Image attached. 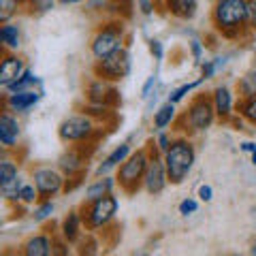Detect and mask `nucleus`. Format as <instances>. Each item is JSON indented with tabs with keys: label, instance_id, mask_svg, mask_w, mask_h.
Returning <instances> with one entry per match:
<instances>
[{
	"label": "nucleus",
	"instance_id": "obj_1",
	"mask_svg": "<svg viewBox=\"0 0 256 256\" xmlns=\"http://www.w3.org/2000/svg\"><path fill=\"white\" fill-rule=\"evenodd\" d=\"M212 26L226 38H239L248 28V0H216Z\"/></svg>",
	"mask_w": 256,
	"mask_h": 256
},
{
	"label": "nucleus",
	"instance_id": "obj_2",
	"mask_svg": "<svg viewBox=\"0 0 256 256\" xmlns=\"http://www.w3.org/2000/svg\"><path fill=\"white\" fill-rule=\"evenodd\" d=\"M164 166L166 173H169V182L173 186H180L188 180V175L192 171V166L196 162V150L194 143H192L188 137H178L173 139L171 148L164 152Z\"/></svg>",
	"mask_w": 256,
	"mask_h": 256
},
{
	"label": "nucleus",
	"instance_id": "obj_3",
	"mask_svg": "<svg viewBox=\"0 0 256 256\" xmlns=\"http://www.w3.org/2000/svg\"><path fill=\"white\" fill-rule=\"evenodd\" d=\"M150 158H152L150 150L141 148L137 152H132V154L118 166L116 180H118L120 188H122L126 194H134V192H139V188L143 186V178H146Z\"/></svg>",
	"mask_w": 256,
	"mask_h": 256
},
{
	"label": "nucleus",
	"instance_id": "obj_4",
	"mask_svg": "<svg viewBox=\"0 0 256 256\" xmlns=\"http://www.w3.org/2000/svg\"><path fill=\"white\" fill-rule=\"evenodd\" d=\"M126 41V32H124V22L122 20H111L107 24L94 32L92 41H90V52L94 56V60H102L111 56L114 52L122 50Z\"/></svg>",
	"mask_w": 256,
	"mask_h": 256
},
{
	"label": "nucleus",
	"instance_id": "obj_5",
	"mask_svg": "<svg viewBox=\"0 0 256 256\" xmlns=\"http://www.w3.org/2000/svg\"><path fill=\"white\" fill-rule=\"evenodd\" d=\"M118 210H120V201L114 194H107L96 198V201H86L79 212H82L86 230H100L114 222Z\"/></svg>",
	"mask_w": 256,
	"mask_h": 256
},
{
	"label": "nucleus",
	"instance_id": "obj_6",
	"mask_svg": "<svg viewBox=\"0 0 256 256\" xmlns=\"http://www.w3.org/2000/svg\"><path fill=\"white\" fill-rule=\"evenodd\" d=\"M216 107L212 100V94H196L194 98L190 100L188 111L182 116L184 124L190 132H205L210 130L212 124L216 122Z\"/></svg>",
	"mask_w": 256,
	"mask_h": 256
},
{
	"label": "nucleus",
	"instance_id": "obj_7",
	"mask_svg": "<svg viewBox=\"0 0 256 256\" xmlns=\"http://www.w3.org/2000/svg\"><path fill=\"white\" fill-rule=\"evenodd\" d=\"M130 68H132L130 52H128L126 47H122V50L114 52L111 56H107V58L94 62V77H100L109 84H118V82H122L124 77L130 75Z\"/></svg>",
	"mask_w": 256,
	"mask_h": 256
},
{
	"label": "nucleus",
	"instance_id": "obj_8",
	"mask_svg": "<svg viewBox=\"0 0 256 256\" xmlns=\"http://www.w3.org/2000/svg\"><path fill=\"white\" fill-rule=\"evenodd\" d=\"M96 134V122L90 114H75L62 120L58 126V137L64 143H88Z\"/></svg>",
	"mask_w": 256,
	"mask_h": 256
},
{
	"label": "nucleus",
	"instance_id": "obj_9",
	"mask_svg": "<svg viewBox=\"0 0 256 256\" xmlns=\"http://www.w3.org/2000/svg\"><path fill=\"white\" fill-rule=\"evenodd\" d=\"M32 184L36 186L41 201H45V198H54L66 190V175L52 166H36L32 171Z\"/></svg>",
	"mask_w": 256,
	"mask_h": 256
},
{
	"label": "nucleus",
	"instance_id": "obj_10",
	"mask_svg": "<svg viewBox=\"0 0 256 256\" xmlns=\"http://www.w3.org/2000/svg\"><path fill=\"white\" fill-rule=\"evenodd\" d=\"M169 184L171 182H169V173H166L164 160L158 158L156 154H152L148 171H146V178H143V188L148 190V194L158 196V194H162L164 188L169 186Z\"/></svg>",
	"mask_w": 256,
	"mask_h": 256
},
{
	"label": "nucleus",
	"instance_id": "obj_11",
	"mask_svg": "<svg viewBox=\"0 0 256 256\" xmlns=\"http://www.w3.org/2000/svg\"><path fill=\"white\" fill-rule=\"evenodd\" d=\"M88 166V156L82 148H68L64 154L58 158V169L66 175L68 180H79Z\"/></svg>",
	"mask_w": 256,
	"mask_h": 256
},
{
	"label": "nucleus",
	"instance_id": "obj_12",
	"mask_svg": "<svg viewBox=\"0 0 256 256\" xmlns=\"http://www.w3.org/2000/svg\"><path fill=\"white\" fill-rule=\"evenodd\" d=\"M43 96V90L38 88V90H22V92H11L6 94L2 102H4V109L9 111H15V114H28V111L36 105L38 100H41Z\"/></svg>",
	"mask_w": 256,
	"mask_h": 256
},
{
	"label": "nucleus",
	"instance_id": "obj_13",
	"mask_svg": "<svg viewBox=\"0 0 256 256\" xmlns=\"http://www.w3.org/2000/svg\"><path fill=\"white\" fill-rule=\"evenodd\" d=\"M20 137H22V126L18 118L13 116V111L4 109L2 116H0V146L4 150H11L18 146Z\"/></svg>",
	"mask_w": 256,
	"mask_h": 256
},
{
	"label": "nucleus",
	"instance_id": "obj_14",
	"mask_svg": "<svg viewBox=\"0 0 256 256\" xmlns=\"http://www.w3.org/2000/svg\"><path fill=\"white\" fill-rule=\"evenodd\" d=\"M24 70H26V64H24V60L20 56L13 54V52H4L2 64H0V86L6 88L13 82H18V79L24 75Z\"/></svg>",
	"mask_w": 256,
	"mask_h": 256
},
{
	"label": "nucleus",
	"instance_id": "obj_15",
	"mask_svg": "<svg viewBox=\"0 0 256 256\" xmlns=\"http://www.w3.org/2000/svg\"><path fill=\"white\" fill-rule=\"evenodd\" d=\"M212 100L216 107V116L222 122H226L235 116V100H233V90L228 86H218L212 92Z\"/></svg>",
	"mask_w": 256,
	"mask_h": 256
},
{
	"label": "nucleus",
	"instance_id": "obj_16",
	"mask_svg": "<svg viewBox=\"0 0 256 256\" xmlns=\"http://www.w3.org/2000/svg\"><path fill=\"white\" fill-rule=\"evenodd\" d=\"M86 96H88V100H90V105H111V98L118 100L116 90L111 88V84L100 77H94L92 82L86 86Z\"/></svg>",
	"mask_w": 256,
	"mask_h": 256
},
{
	"label": "nucleus",
	"instance_id": "obj_17",
	"mask_svg": "<svg viewBox=\"0 0 256 256\" xmlns=\"http://www.w3.org/2000/svg\"><path fill=\"white\" fill-rule=\"evenodd\" d=\"M130 154H132L130 143H126V141H124V143H120V146H116V148L107 154V158L102 160L98 166H96V178H98V175H109L114 169H118V166L122 164Z\"/></svg>",
	"mask_w": 256,
	"mask_h": 256
},
{
	"label": "nucleus",
	"instance_id": "obj_18",
	"mask_svg": "<svg viewBox=\"0 0 256 256\" xmlns=\"http://www.w3.org/2000/svg\"><path fill=\"white\" fill-rule=\"evenodd\" d=\"M84 218H82V212H77V210H73V212H68L66 216H64V220H62V226H60V230H62V239L66 244H75L79 237H82V233H84Z\"/></svg>",
	"mask_w": 256,
	"mask_h": 256
},
{
	"label": "nucleus",
	"instance_id": "obj_19",
	"mask_svg": "<svg viewBox=\"0 0 256 256\" xmlns=\"http://www.w3.org/2000/svg\"><path fill=\"white\" fill-rule=\"evenodd\" d=\"M198 0H164V11L175 20L188 22L196 15Z\"/></svg>",
	"mask_w": 256,
	"mask_h": 256
},
{
	"label": "nucleus",
	"instance_id": "obj_20",
	"mask_svg": "<svg viewBox=\"0 0 256 256\" xmlns=\"http://www.w3.org/2000/svg\"><path fill=\"white\" fill-rule=\"evenodd\" d=\"M22 252L26 256H50L54 254V239L50 235H34L22 246Z\"/></svg>",
	"mask_w": 256,
	"mask_h": 256
},
{
	"label": "nucleus",
	"instance_id": "obj_21",
	"mask_svg": "<svg viewBox=\"0 0 256 256\" xmlns=\"http://www.w3.org/2000/svg\"><path fill=\"white\" fill-rule=\"evenodd\" d=\"M116 186H118L116 178H111V175H98V178L86 188V201H96V198H100V196L114 194Z\"/></svg>",
	"mask_w": 256,
	"mask_h": 256
},
{
	"label": "nucleus",
	"instance_id": "obj_22",
	"mask_svg": "<svg viewBox=\"0 0 256 256\" xmlns=\"http://www.w3.org/2000/svg\"><path fill=\"white\" fill-rule=\"evenodd\" d=\"M0 43H2L4 52H18L20 50L22 30H20L18 24H11V22L2 24V28H0Z\"/></svg>",
	"mask_w": 256,
	"mask_h": 256
},
{
	"label": "nucleus",
	"instance_id": "obj_23",
	"mask_svg": "<svg viewBox=\"0 0 256 256\" xmlns=\"http://www.w3.org/2000/svg\"><path fill=\"white\" fill-rule=\"evenodd\" d=\"M175 122V102L166 100L164 105H160L154 114V130H164Z\"/></svg>",
	"mask_w": 256,
	"mask_h": 256
},
{
	"label": "nucleus",
	"instance_id": "obj_24",
	"mask_svg": "<svg viewBox=\"0 0 256 256\" xmlns=\"http://www.w3.org/2000/svg\"><path fill=\"white\" fill-rule=\"evenodd\" d=\"M237 96H239V100L256 98V68L248 70L244 77H239V82H237Z\"/></svg>",
	"mask_w": 256,
	"mask_h": 256
},
{
	"label": "nucleus",
	"instance_id": "obj_25",
	"mask_svg": "<svg viewBox=\"0 0 256 256\" xmlns=\"http://www.w3.org/2000/svg\"><path fill=\"white\" fill-rule=\"evenodd\" d=\"M34 86H41V79L34 75V70H32V68H26L18 82H13L11 86H6L4 90H6V94H11V92H22V90H32Z\"/></svg>",
	"mask_w": 256,
	"mask_h": 256
},
{
	"label": "nucleus",
	"instance_id": "obj_26",
	"mask_svg": "<svg viewBox=\"0 0 256 256\" xmlns=\"http://www.w3.org/2000/svg\"><path fill=\"white\" fill-rule=\"evenodd\" d=\"M20 175H18V164L13 162V160H2L0 162V188H6V186H11V184L18 180Z\"/></svg>",
	"mask_w": 256,
	"mask_h": 256
},
{
	"label": "nucleus",
	"instance_id": "obj_27",
	"mask_svg": "<svg viewBox=\"0 0 256 256\" xmlns=\"http://www.w3.org/2000/svg\"><path fill=\"white\" fill-rule=\"evenodd\" d=\"M237 111H239V118H242L244 122L256 126V98H244V100H239Z\"/></svg>",
	"mask_w": 256,
	"mask_h": 256
},
{
	"label": "nucleus",
	"instance_id": "obj_28",
	"mask_svg": "<svg viewBox=\"0 0 256 256\" xmlns=\"http://www.w3.org/2000/svg\"><path fill=\"white\" fill-rule=\"evenodd\" d=\"M201 84H205V79L201 77V79H196V82H190V84H184V86H180V88H175V90H171V94H169V102H182L186 96L192 92V90H196Z\"/></svg>",
	"mask_w": 256,
	"mask_h": 256
},
{
	"label": "nucleus",
	"instance_id": "obj_29",
	"mask_svg": "<svg viewBox=\"0 0 256 256\" xmlns=\"http://www.w3.org/2000/svg\"><path fill=\"white\" fill-rule=\"evenodd\" d=\"M56 212V205L52 198H45V201H41L36 207H34V212H32V218H34V222H45V220H50L52 216Z\"/></svg>",
	"mask_w": 256,
	"mask_h": 256
},
{
	"label": "nucleus",
	"instance_id": "obj_30",
	"mask_svg": "<svg viewBox=\"0 0 256 256\" xmlns=\"http://www.w3.org/2000/svg\"><path fill=\"white\" fill-rule=\"evenodd\" d=\"M22 4H24L22 0H0V22L2 24L11 22V18L20 11Z\"/></svg>",
	"mask_w": 256,
	"mask_h": 256
},
{
	"label": "nucleus",
	"instance_id": "obj_31",
	"mask_svg": "<svg viewBox=\"0 0 256 256\" xmlns=\"http://www.w3.org/2000/svg\"><path fill=\"white\" fill-rule=\"evenodd\" d=\"M22 2L32 15H43V13L54 9L56 0H22Z\"/></svg>",
	"mask_w": 256,
	"mask_h": 256
},
{
	"label": "nucleus",
	"instance_id": "obj_32",
	"mask_svg": "<svg viewBox=\"0 0 256 256\" xmlns=\"http://www.w3.org/2000/svg\"><path fill=\"white\" fill-rule=\"evenodd\" d=\"M36 198H41V196H38V190H36L34 184H24L22 190H20V203L32 205Z\"/></svg>",
	"mask_w": 256,
	"mask_h": 256
},
{
	"label": "nucleus",
	"instance_id": "obj_33",
	"mask_svg": "<svg viewBox=\"0 0 256 256\" xmlns=\"http://www.w3.org/2000/svg\"><path fill=\"white\" fill-rule=\"evenodd\" d=\"M198 212V201L196 198H184V201L180 203V214L184 216V218H188V216L196 214Z\"/></svg>",
	"mask_w": 256,
	"mask_h": 256
},
{
	"label": "nucleus",
	"instance_id": "obj_34",
	"mask_svg": "<svg viewBox=\"0 0 256 256\" xmlns=\"http://www.w3.org/2000/svg\"><path fill=\"white\" fill-rule=\"evenodd\" d=\"M171 143H173V139H171V134H166L164 130H158V134H156V148H158V152H164L171 148Z\"/></svg>",
	"mask_w": 256,
	"mask_h": 256
},
{
	"label": "nucleus",
	"instance_id": "obj_35",
	"mask_svg": "<svg viewBox=\"0 0 256 256\" xmlns=\"http://www.w3.org/2000/svg\"><path fill=\"white\" fill-rule=\"evenodd\" d=\"M150 54L154 56V60H158V62L164 58V47L158 38H150Z\"/></svg>",
	"mask_w": 256,
	"mask_h": 256
},
{
	"label": "nucleus",
	"instance_id": "obj_36",
	"mask_svg": "<svg viewBox=\"0 0 256 256\" xmlns=\"http://www.w3.org/2000/svg\"><path fill=\"white\" fill-rule=\"evenodd\" d=\"M156 82H158V77H156V75H150L148 82L143 84V88H141V98H143V100H148L150 96H152V90L156 88Z\"/></svg>",
	"mask_w": 256,
	"mask_h": 256
},
{
	"label": "nucleus",
	"instance_id": "obj_37",
	"mask_svg": "<svg viewBox=\"0 0 256 256\" xmlns=\"http://www.w3.org/2000/svg\"><path fill=\"white\" fill-rule=\"evenodd\" d=\"M248 28L256 32V0H248Z\"/></svg>",
	"mask_w": 256,
	"mask_h": 256
},
{
	"label": "nucleus",
	"instance_id": "obj_38",
	"mask_svg": "<svg viewBox=\"0 0 256 256\" xmlns=\"http://www.w3.org/2000/svg\"><path fill=\"white\" fill-rule=\"evenodd\" d=\"M201 68H203V75L201 77L207 82V79H212L216 75V70H218V64H216V60H205Z\"/></svg>",
	"mask_w": 256,
	"mask_h": 256
},
{
	"label": "nucleus",
	"instance_id": "obj_39",
	"mask_svg": "<svg viewBox=\"0 0 256 256\" xmlns=\"http://www.w3.org/2000/svg\"><path fill=\"white\" fill-rule=\"evenodd\" d=\"M196 196L201 198L203 203H210L212 198H214V188L210 186V184H203V186H198V192H196Z\"/></svg>",
	"mask_w": 256,
	"mask_h": 256
},
{
	"label": "nucleus",
	"instance_id": "obj_40",
	"mask_svg": "<svg viewBox=\"0 0 256 256\" xmlns=\"http://www.w3.org/2000/svg\"><path fill=\"white\" fill-rule=\"evenodd\" d=\"M190 54H192V58H194L196 62L203 58V45H201V41H190Z\"/></svg>",
	"mask_w": 256,
	"mask_h": 256
},
{
	"label": "nucleus",
	"instance_id": "obj_41",
	"mask_svg": "<svg viewBox=\"0 0 256 256\" xmlns=\"http://www.w3.org/2000/svg\"><path fill=\"white\" fill-rule=\"evenodd\" d=\"M137 9L143 15H152L154 13V2H152V0H137Z\"/></svg>",
	"mask_w": 256,
	"mask_h": 256
},
{
	"label": "nucleus",
	"instance_id": "obj_42",
	"mask_svg": "<svg viewBox=\"0 0 256 256\" xmlns=\"http://www.w3.org/2000/svg\"><path fill=\"white\" fill-rule=\"evenodd\" d=\"M239 150L246 152V154H252V152L256 150V143L254 141H244V143H239Z\"/></svg>",
	"mask_w": 256,
	"mask_h": 256
},
{
	"label": "nucleus",
	"instance_id": "obj_43",
	"mask_svg": "<svg viewBox=\"0 0 256 256\" xmlns=\"http://www.w3.org/2000/svg\"><path fill=\"white\" fill-rule=\"evenodd\" d=\"M60 4L64 6H73V4H82V2H88V0H58Z\"/></svg>",
	"mask_w": 256,
	"mask_h": 256
},
{
	"label": "nucleus",
	"instance_id": "obj_44",
	"mask_svg": "<svg viewBox=\"0 0 256 256\" xmlns=\"http://www.w3.org/2000/svg\"><path fill=\"white\" fill-rule=\"evenodd\" d=\"M250 156H252V164H254V166H256V150H254V152H252V154H250Z\"/></svg>",
	"mask_w": 256,
	"mask_h": 256
},
{
	"label": "nucleus",
	"instance_id": "obj_45",
	"mask_svg": "<svg viewBox=\"0 0 256 256\" xmlns=\"http://www.w3.org/2000/svg\"><path fill=\"white\" fill-rule=\"evenodd\" d=\"M252 254H256V242H254V246H252Z\"/></svg>",
	"mask_w": 256,
	"mask_h": 256
}]
</instances>
